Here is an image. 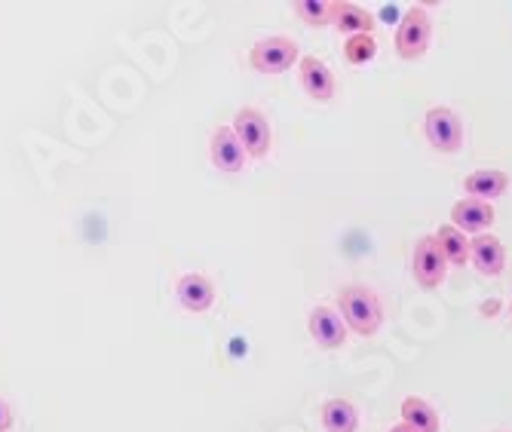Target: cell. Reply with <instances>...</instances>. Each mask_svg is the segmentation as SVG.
Returning a JSON list of instances; mask_svg holds the SVG:
<instances>
[{
  "instance_id": "obj_1",
  "label": "cell",
  "mask_w": 512,
  "mask_h": 432,
  "mask_svg": "<svg viewBox=\"0 0 512 432\" xmlns=\"http://www.w3.org/2000/svg\"><path fill=\"white\" fill-rule=\"evenodd\" d=\"M338 304H341V316H344V322H347L350 331L362 334V338H371V334H378V328L384 322V307H381L378 295L371 292V288H365V285H347V288H341Z\"/></svg>"
},
{
  "instance_id": "obj_4",
  "label": "cell",
  "mask_w": 512,
  "mask_h": 432,
  "mask_svg": "<svg viewBox=\"0 0 512 432\" xmlns=\"http://www.w3.org/2000/svg\"><path fill=\"white\" fill-rule=\"evenodd\" d=\"M411 270H414V282L433 292L445 282V273H448V261L436 243V236H421L414 243V255H411Z\"/></svg>"
},
{
  "instance_id": "obj_16",
  "label": "cell",
  "mask_w": 512,
  "mask_h": 432,
  "mask_svg": "<svg viewBox=\"0 0 512 432\" xmlns=\"http://www.w3.org/2000/svg\"><path fill=\"white\" fill-rule=\"evenodd\" d=\"M322 426L325 432H356L359 429V411L347 399H329L322 405Z\"/></svg>"
},
{
  "instance_id": "obj_9",
  "label": "cell",
  "mask_w": 512,
  "mask_h": 432,
  "mask_svg": "<svg viewBox=\"0 0 512 432\" xmlns=\"http://www.w3.org/2000/svg\"><path fill=\"white\" fill-rule=\"evenodd\" d=\"M301 83L307 89V95L313 102H332L335 92H338V83H335V74L332 68L325 65L322 59L316 56H301Z\"/></svg>"
},
{
  "instance_id": "obj_11",
  "label": "cell",
  "mask_w": 512,
  "mask_h": 432,
  "mask_svg": "<svg viewBox=\"0 0 512 432\" xmlns=\"http://www.w3.org/2000/svg\"><path fill=\"white\" fill-rule=\"evenodd\" d=\"M494 218H497V212H494V206L491 203H485V200H473V197H467V200H457L454 206H451V224L457 227V230H463V233H485L491 224H494Z\"/></svg>"
},
{
  "instance_id": "obj_15",
  "label": "cell",
  "mask_w": 512,
  "mask_h": 432,
  "mask_svg": "<svg viewBox=\"0 0 512 432\" xmlns=\"http://www.w3.org/2000/svg\"><path fill=\"white\" fill-rule=\"evenodd\" d=\"M399 411H402V423H408L417 432H439L442 429L439 411L427 399H421V396H408Z\"/></svg>"
},
{
  "instance_id": "obj_12",
  "label": "cell",
  "mask_w": 512,
  "mask_h": 432,
  "mask_svg": "<svg viewBox=\"0 0 512 432\" xmlns=\"http://www.w3.org/2000/svg\"><path fill=\"white\" fill-rule=\"evenodd\" d=\"M470 261L482 276H500L506 267L503 243L491 233H479L476 239H470Z\"/></svg>"
},
{
  "instance_id": "obj_18",
  "label": "cell",
  "mask_w": 512,
  "mask_h": 432,
  "mask_svg": "<svg viewBox=\"0 0 512 432\" xmlns=\"http://www.w3.org/2000/svg\"><path fill=\"white\" fill-rule=\"evenodd\" d=\"M378 56V40L375 34H353L347 37L344 43V59L350 65H368V62H375Z\"/></svg>"
},
{
  "instance_id": "obj_2",
  "label": "cell",
  "mask_w": 512,
  "mask_h": 432,
  "mask_svg": "<svg viewBox=\"0 0 512 432\" xmlns=\"http://www.w3.org/2000/svg\"><path fill=\"white\" fill-rule=\"evenodd\" d=\"M433 40V19L424 7H411L399 28H396V53L405 62H414L427 53V46Z\"/></svg>"
},
{
  "instance_id": "obj_6",
  "label": "cell",
  "mask_w": 512,
  "mask_h": 432,
  "mask_svg": "<svg viewBox=\"0 0 512 432\" xmlns=\"http://www.w3.org/2000/svg\"><path fill=\"white\" fill-rule=\"evenodd\" d=\"M234 132L240 138V144L246 148L249 157H267L270 154V144H273V132L267 117L258 108H243L234 117Z\"/></svg>"
},
{
  "instance_id": "obj_7",
  "label": "cell",
  "mask_w": 512,
  "mask_h": 432,
  "mask_svg": "<svg viewBox=\"0 0 512 432\" xmlns=\"http://www.w3.org/2000/svg\"><path fill=\"white\" fill-rule=\"evenodd\" d=\"M209 154H212V166L221 169V172H227V175L243 172V166H246V160H249V154H246V148L240 144L234 126H218V129L212 132Z\"/></svg>"
},
{
  "instance_id": "obj_5",
  "label": "cell",
  "mask_w": 512,
  "mask_h": 432,
  "mask_svg": "<svg viewBox=\"0 0 512 432\" xmlns=\"http://www.w3.org/2000/svg\"><path fill=\"white\" fill-rule=\"evenodd\" d=\"M424 132L439 154H457L463 148V126L451 108H442V105L430 108L424 117Z\"/></svg>"
},
{
  "instance_id": "obj_10",
  "label": "cell",
  "mask_w": 512,
  "mask_h": 432,
  "mask_svg": "<svg viewBox=\"0 0 512 432\" xmlns=\"http://www.w3.org/2000/svg\"><path fill=\"white\" fill-rule=\"evenodd\" d=\"M175 295L188 313H206L215 304V285L203 273H184L175 285Z\"/></svg>"
},
{
  "instance_id": "obj_21",
  "label": "cell",
  "mask_w": 512,
  "mask_h": 432,
  "mask_svg": "<svg viewBox=\"0 0 512 432\" xmlns=\"http://www.w3.org/2000/svg\"><path fill=\"white\" fill-rule=\"evenodd\" d=\"M390 432H417V429H411L408 423H399V426H393Z\"/></svg>"
},
{
  "instance_id": "obj_14",
  "label": "cell",
  "mask_w": 512,
  "mask_h": 432,
  "mask_svg": "<svg viewBox=\"0 0 512 432\" xmlns=\"http://www.w3.org/2000/svg\"><path fill=\"white\" fill-rule=\"evenodd\" d=\"M332 25L353 37V34H371V28H375V16H371L368 10H362L359 4H350V0H335L332 7Z\"/></svg>"
},
{
  "instance_id": "obj_20",
  "label": "cell",
  "mask_w": 512,
  "mask_h": 432,
  "mask_svg": "<svg viewBox=\"0 0 512 432\" xmlns=\"http://www.w3.org/2000/svg\"><path fill=\"white\" fill-rule=\"evenodd\" d=\"M10 429H13V411L4 399H0V432H10Z\"/></svg>"
},
{
  "instance_id": "obj_17",
  "label": "cell",
  "mask_w": 512,
  "mask_h": 432,
  "mask_svg": "<svg viewBox=\"0 0 512 432\" xmlns=\"http://www.w3.org/2000/svg\"><path fill=\"white\" fill-rule=\"evenodd\" d=\"M433 236H436V243H439L448 264H454V267L470 264V239H467V233L457 230L454 224H442Z\"/></svg>"
},
{
  "instance_id": "obj_3",
  "label": "cell",
  "mask_w": 512,
  "mask_h": 432,
  "mask_svg": "<svg viewBox=\"0 0 512 432\" xmlns=\"http://www.w3.org/2000/svg\"><path fill=\"white\" fill-rule=\"evenodd\" d=\"M301 62V50L292 37H264L249 50V65L261 74H283Z\"/></svg>"
},
{
  "instance_id": "obj_13",
  "label": "cell",
  "mask_w": 512,
  "mask_h": 432,
  "mask_svg": "<svg viewBox=\"0 0 512 432\" xmlns=\"http://www.w3.org/2000/svg\"><path fill=\"white\" fill-rule=\"evenodd\" d=\"M463 187H467V194L473 200H497L506 194V187H509V175L503 169H476L467 175V181H463Z\"/></svg>"
},
{
  "instance_id": "obj_19",
  "label": "cell",
  "mask_w": 512,
  "mask_h": 432,
  "mask_svg": "<svg viewBox=\"0 0 512 432\" xmlns=\"http://www.w3.org/2000/svg\"><path fill=\"white\" fill-rule=\"evenodd\" d=\"M292 7H295V16L307 25H329L335 0H298Z\"/></svg>"
},
{
  "instance_id": "obj_8",
  "label": "cell",
  "mask_w": 512,
  "mask_h": 432,
  "mask_svg": "<svg viewBox=\"0 0 512 432\" xmlns=\"http://www.w3.org/2000/svg\"><path fill=\"white\" fill-rule=\"evenodd\" d=\"M307 328H310V338L322 347V350H338L347 341V322L344 316H338L332 307H313L307 316Z\"/></svg>"
}]
</instances>
